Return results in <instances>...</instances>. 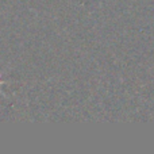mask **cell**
Returning a JSON list of instances; mask_svg holds the SVG:
<instances>
[{
	"label": "cell",
	"mask_w": 154,
	"mask_h": 154,
	"mask_svg": "<svg viewBox=\"0 0 154 154\" xmlns=\"http://www.w3.org/2000/svg\"><path fill=\"white\" fill-rule=\"evenodd\" d=\"M3 84H4V81H3V80H2V76H0V87H2Z\"/></svg>",
	"instance_id": "1"
}]
</instances>
